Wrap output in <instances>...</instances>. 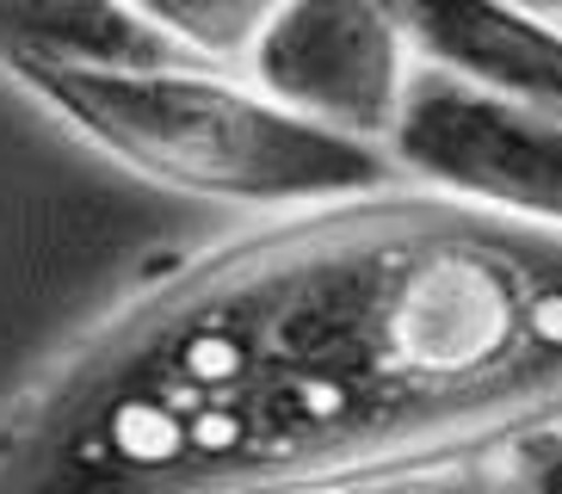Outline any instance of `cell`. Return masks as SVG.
Returning a JSON list of instances; mask_svg holds the SVG:
<instances>
[{
  "label": "cell",
  "mask_w": 562,
  "mask_h": 494,
  "mask_svg": "<svg viewBox=\"0 0 562 494\" xmlns=\"http://www.w3.org/2000/svg\"><path fill=\"white\" fill-rule=\"evenodd\" d=\"M562 433V235L390 186L266 216L0 420V494H364Z\"/></svg>",
  "instance_id": "cell-1"
},
{
  "label": "cell",
  "mask_w": 562,
  "mask_h": 494,
  "mask_svg": "<svg viewBox=\"0 0 562 494\" xmlns=\"http://www.w3.org/2000/svg\"><path fill=\"white\" fill-rule=\"evenodd\" d=\"M56 112L68 131L155 186L254 211H310L340 198H371L402 186L383 148L347 143L279 112L254 87L216 68L161 75H75V68H0Z\"/></svg>",
  "instance_id": "cell-2"
},
{
  "label": "cell",
  "mask_w": 562,
  "mask_h": 494,
  "mask_svg": "<svg viewBox=\"0 0 562 494\" xmlns=\"http://www.w3.org/2000/svg\"><path fill=\"white\" fill-rule=\"evenodd\" d=\"M383 155L396 161V173L420 180V192L562 235L557 117H538L501 93H482V87L427 68L408 81V99H402V117Z\"/></svg>",
  "instance_id": "cell-3"
},
{
  "label": "cell",
  "mask_w": 562,
  "mask_h": 494,
  "mask_svg": "<svg viewBox=\"0 0 562 494\" xmlns=\"http://www.w3.org/2000/svg\"><path fill=\"white\" fill-rule=\"evenodd\" d=\"M248 81L279 112L347 143L383 148L414 81V49L396 13L359 0L266 7L248 37Z\"/></svg>",
  "instance_id": "cell-4"
},
{
  "label": "cell",
  "mask_w": 562,
  "mask_h": 494,
  "mask_svg": "<svg viewBox=\"0 0 562 494\" xmlns=\"http://www.w3.org/2000/svg\"><path fill=\"white\" fill-rule=\"evenodd\" d=\"M402 37L439 75L562 124V32L501 7H402Z\"/></svg>",
  "instance_id": "cell-5"
},
{
  "label": "cell",
  "mask_w": 562,
  "mask_h": 494,
  "mask_svg": "<svg viewBox=\"0 0 562 494\" xmlns=\"http://www.w3.org/2000/svg\"><path fill=\"white\" fill-rule=\"evenodd\" d=\"M19 63L75 75L211 68L155 19V7H0V68Z\"/></svg>",
  "instance_id": "cell-6"
},
{
  "label": "cell",
  "mask_w": 562,
  "mask_h": 494,
  "mask_svg": "<svg viewBox=\"0 0 562 494\" xmlns=\"http://www.w3.org/2000/svg\"><path fill=\"white\" fill-rule=\"evenodd\" d=\"M507 476L519 494H562V433H544V439H526L507 458Z\"/></svg>",
  "instance_id": "cell-7"
},
{
  "label": "cell",
  "mask_w": 562,
  "mask_h": 494,
  "mask_svg": "<svg viewBox=\"0 0 562 494\" xmlns=\"http://www.w3.org/2000/svg\"><path fill=\"white\" fill-rule=\"evenodd\" d=\"M364 494H519L501 470H446V476H414V482H390V489H364Z\"/></svg>",
  "instance_id": "cell-8"
}]
</instances>
